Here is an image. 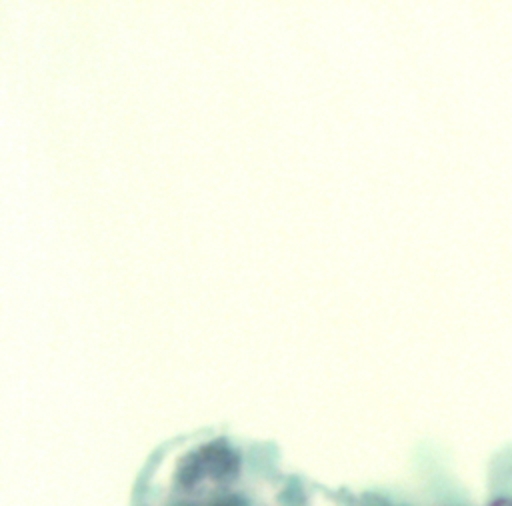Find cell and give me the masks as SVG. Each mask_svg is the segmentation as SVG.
Instances as JSON below:
<instances>
[{
    "label": "cell",
    "instance_id": "6da1fadb",
    "mask_svg": "<svg viewBox=\"0 0 512 506\" xmlns=\"http://www.w3.org/2000/svg\"><path fill=\"white\" fill-rule=\"evenodd\" d=\"M490 506H512V502H508V500H496V502H492Z\"/></svg>",
    "mask_w": 512,
    "mask_h": 506
}]
</instances>
